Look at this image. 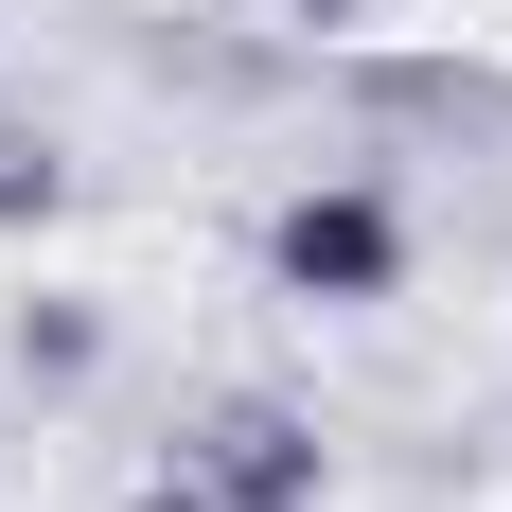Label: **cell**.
<instances>
[{
	"label": "cell",
	"instance_id": "6da1fadb",
	"mask_svg": "<svg viewBox=\"0 0 512 512\" xmlns=\"http://www.w3.org/2000/svg\"><path fill=\"white\" fill-rule=\"evenodd\" d=\"M265 283L318 318H371V301H407V212L371 195V177H301V195L265 212Z\"/></svg>",
	"mask_w": 512,
	"mask_h": 512
},
{
	"label": "cell",
	"instance_id": "7a4b0ae2",
	"mask_svg": "<svg viewBox=\"0 0 512 512\" xmlns=\"http://www.w3.org/2000/svg\"><path fill=\"white\" fill-rule=\"evenodd\" d=\"M177 477H212L230 512H318V477H336V460H318V424L283 407V389H230V407L177 424Z\"/></svg>",
	"mask_w": 512,
	"mask_h": 512
},
{
	"label": "cell",
	"instance_id": "3957f363",
	"mask_svg": "<svg viewBox=\"0 0 512 512\" xmlns=\"http://www.w3.org/2000/svg\"><path fill=\"white\" fill-rule=\"evenodd\" d=\"M53 212H71V159H53V142H0V230H53Z\"/></svg>",
	"mask_w": 512,
	"mask_h": 512
},
{
	"label": "cell",
	"instance_id": "277c9868",
	"mask_svg": "<svg viewBox=\"0 0 512 512\" xmlns=\"http://www.w3.org/2000/svg\"><path fill=\"white\" fill-rule=\"evenodd\" d=\"M124 512H230V495H212V477H177V460H159V477H142V495H124Z\"/></svg>",
	"mask_w": 512,
	"mask_h": 512
},
{
	"label": "cell",
	"instance_id": "5b68a950",
	"mask_svg": "<svg viewBox=\"0 0 512 512\" xmlns=\"http://www.w3.org/2000/svg\"><path fill=\"white\" fill-rule=\"evenodd\" d=\"M265 18H371V0H265Z\"/></svg>",
	"mask_w": 512,
	"mask_h": 512
}]
</instances>
